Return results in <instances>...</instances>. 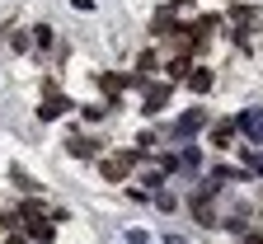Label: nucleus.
Listing matches in <instances>:
<instances>
[{"mask_svg":"<svg viewBox=\"0 0 263 244\" xmlns=\"http://www.w3.org/2000/svg\"><path fill=\"white\" fill-rule=\"evenodd\" d=\"M235 127L249 136L254 146H263V108H249V113H240V122H235Z\"/></svg>","mask_w":263,"mask_h":244,"instance_id":"f03ea898","label":"nucleus"},{"mask_svg":"<svg viewBox=\"0 0 263 244\" xmlns=\"http://www.w3.org/2000/svg\"><path fill=\"white\" fill-rule=\"evenodd\" d=\"M71 103H66L61 94H52V99H43V108H38V118H57V113H66Z\"/></svg>","mask_w":263,"mask_h":244,"instance_id":"423d86ee","label":"nucleus"},{"mask_svg":"<svg viewBox=\"0 0 263 244\" xmlns=\"http://www.w3.org/2000/svg\"><path fill=\"white\" fill-rule=\"evenodd\" d=\"M188 89L193 94H207L212 89V71H188Z\"/></svg>","mask_w":263,"mask_h":244,"instance_id":"6e6552de","label":"nucleus"},{"mask_svg":"<svg viewBox=\"0 0 263 244\" xmlns=\"http://www.w3.org/2000/svg\"><path fill=\"white\" fill-rule=\"evenodd\" d=\"M245 174H263V155H254V151H245Z\"/></svg>","mask_w":263,"mask_h":244,"instance_id":"9b49d317","label":"nucleus"},{"mask_svg":"<svg viewBox=\"0 0 263 244\" xmlns=\"http://www.w3.org/2000/svg\"><path fill=\"white\" fill-rule=\"evenodd\" d=\"M164 71H170V80H183V76H188V52H174Z\"/></svg>","mask_w":263,"mask_h":244,"instance_id":"0eeeda50","label":"nucleus"},{"mask_svg":"<svg viewBox=\"0 0 263 244\" xmlns=\"http://www.w3.org/2000/svg\"><path fill=\"white\" fill-rule=\"evenodd\" d=\"M170 103V85H146V113H160Z\"/></svg>","mask_w":263,"mask_h":244,"instance_id":"7ed1b4c3","label":"nucleus"},{"mask_svg":"<svg viewBox=\"0 0 263 244\" xmlns=\"http://www.w3.org/2000/svg\"><path fill=\"white\" fill-rule=\"evenodd\" d=\"M202 122H207V113H202V108H188V113L179 118V136H193V132L202 127Z\"/></svg>","mask_w":263,"mask_h":244,"instance_id":"20e7f679","label":"nucleus"},{"mask_svg":"<svg viewBox=\"0 0 263 244\" xmlns=\"http://www.w3.org/2000/svg\"><path fill=\"white\" fill-rule=\"evenodd\" d=\"M179 164H183V169H197V164H202V155H197V151H183Z\"/></svg>","mask_w":263,"mask_h":244,"instance_id":"f8f14e48","label":"nucleus"},{"mask_svg":"<svg viewBox=\"0 0 263 244\" xmlns=\"http://www.w3.org/2000/svg\"><path fill=\"white\" fill-rule=\"evenodd\" d=\"M230 24H235V28H240V38H245V33H254L258 14H254V10H235V14H230Z\"/></svg>","mask_w":263,"mask_h":244,"instance_id":"39448f33","label":"nucleus"},{"mask_svg":"<svg viewBox=\"0 0 263 244\" xmlns=\"http://www.w3.org/2000/svg\"><path fill=\"white\" fill-rule=\"evenodd\" d=\"M132 164H137V151L108 155V160H104V179H113V183H118V179H127V169H132Z\"/></svg>","mask_w":263,"mask_h":244,"instance_id":"f257e3e1","label":"nucleus"},{"mask_svg":"<svg viewBox=\"0 0 263 244\" xmlns=\"http://www.w3.org/2000/svg\"><path fill=\"white\" fill-rule=\"evenodd\" d=\"M212 141H216V146H230V141H235V122H221V127L212 132Z\"/></svg>","mask_w":263,"mask_h":244,"instance_id":"9d476101","label":"nucleus"},{"mask_svg":"<svg viewBox=\"0 0 263 244\" xmlns=\"http://www.w3.org/2000/svg\"><path fill=\"white\" fill-rule=\"evenodd\" d=\"M94 151H99L94 136H71V155H94Z\"/></svg>","mask_w":263,"mask_h":244,"instance_id":"1a4fd4ad","label":"nucleus"}]
</instances>
